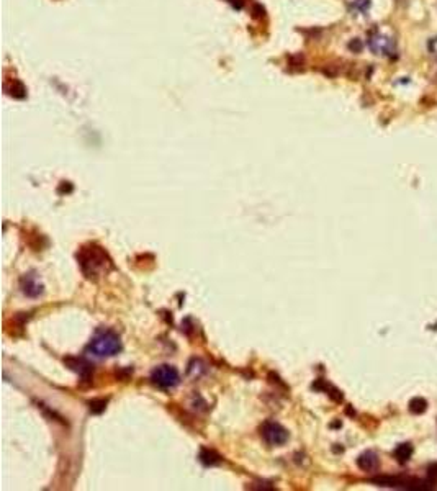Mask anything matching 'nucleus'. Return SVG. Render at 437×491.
<instances>
[{
    "label": "nucleus",
    "instance_id": "nucleus-5",
    "mask_svg": "<svg viewBox=\"0 0 437 491\" xmlns=\"http://www.w3.org/2000/svg\"><path fill=\"white\" fill-rule=\"evenodd\" d=\"M369 48L375 54H385V56H395L396 53V45L391 38L385 36L383 33L378 30L372 31L369 34Z\"/></svg>",
    "mask_w": 437,
    "mask_h": 491
},
{
    "label": "nucleus",
    "instance_id": "nucleus-11",
    "mask_svg": "<svg viewBox=\"0 0 437 491\" xmlns=\"http://www.w3.org/2000/svg\"><path fill=\"white\" fill-rule=\"evenodd\" d=\"M350 5H352L354 10L365 13L370 7V0H350Z\"/></svg>",
    "mask_w": 437,
    "mask_h": 491
},
{
    "label": "nucleus",
    "instance_id": "nucleus-10",
    "mask_svg": "<svg viewBox=\"0 0 437 491\" xmlns=\"http://www.w3.org/2000/svg\"><path fill=\"white\" fill-rule=\"evenodd\" d=\"M200 459H202V462H203V464H206V465H213V464H218V462H220V457L216 454L211 452V450H206V449L202 452Z\"/></svg>",
    "mask_w": 437,
    "mask_h": 491
},
{
    "label": "nucleus",
    "instance_id": "nucleus-14",
    "mask_svg": "<svg viewBox=\"0 0 437 491\" xmlns=\"http://www.w3.org/2000/svg\"><path fill=\"white\" fill-rule=\"evenodd\" d=\"M349 48L350 49H352V51H360V49H362V43H360V40H354L352 43H349Z\"/></svg>",
    "mask_w": 437,
    "mask_h": 491
},
{
    "label": "nucleus",
    "instance_id": "nucleus-2",
    "mask_svg": "<svg viewBox=\"0 0 437 491\" xmlns=\"http://www.w3.org/2000/svg\"><path fill=\"white\" fill-rule=\"evenodd\" d=\"M87 351L95 355V357H112L117 355L121 351V341L117 332L110 329L98 331L94 337H92Z\"/></svg>",
    "mask_w": 437,
    "mask_h": 491
},
{
    "label": "nucleus",
    "instance_id": "nucleus-9",
    "mask_svg": "<svg viewBox=\"0 0 437 491\" xmlns=\"http://www.w3.org/2000/svg\"><path fill=\"white\" fill-rule=\"evenodd\" d=\"M427 409V401L424 398H413L410 401V411L414 412V414H421V412H424Z\"/></svg>",
    "mask_w": 437,
    "mask_h": 491
},
{
    "label": "nucleus",
    "instance_id": "nucleus-3",
    "mask_svg": "<svg viewBox=\"0 0 437 491\" xmlns=\"http://www.w3.org/2000/svg\"><path fill=\"white\" fill-rule=\"evenodd\" d=\"M151 380L154 385L159 388H174L178 385V382H180V375H178V370L175 367L159 365L153 370Z\"/></svg>",
    "mask_w": 437,
    "mask_h": 491
},
{
    "label": "nucleus",
    "instance_id": "nucleus-1",
    "mask_svg": "<svg viewBox=\"0 0 437 491\" xmlns=\"http://www.w3.org/2000/svg\"><path fill=\"white\" fill-rule=\"evenodd\" d=\"M110 259L105 254V251L98 246H89L84 247L81 254H79V264H81L82 272L89 277V279H95L100 272H106V269L110 267Z\"/></svg>",
    "mask_w": 437,
    "mask_h": 491
},
{
    "label": "nucleus",
    "instance_id": "nucleus-15",
    "mask_svg": "<svg viewBox=\"0 0 437 491\" xmlns=\"http://www.w3.org/2000/svg\"><path fill=\"white\" fill-rule=\"evenodd\" d=\"M229 2H231V4H233V2H234V0H229Z\"/></svg>",
    "mask_w": 437,
    "mask_h": 491
},
{
    "label": "nucleus",
    "instance_id": "nucleus-12",
    "mask_svg": "<svg viewBox=\"0 0 437 491\" xmlns=\"http://www.w3.org/2000/svg\"><path fill=\"white\" fill-rule=\"evenodd\" d=\"M105 400H100V401H90V411L92 412H102L105 409Z\"/></svg>",
    "mask_w": 437,
    "mask_h": 491
},
{
    "label": "nucleus",
    "instance_id": "nucleus-4",
    "mask_svg": "<svg viewBox=\"0 0 437 491\" xmlns=\"http://www.w3.org/2000/svg\"><path fill=\"white\" fill-rule=\"evenodd\" d=\"M261 436L270 447H280L288 440V432H286V429L275 421L264 423L261 428Z\"/></svg>",
    "mask_w": 437,
    "mask_h": 491
},
{
    "label": "nucleus",
    "instance_id": "nucleus-7",
    "mask_svg": "<svg viewBox=\"0 0 437 491\" xmlns=\"http://www.w3.org/2000/svg\"><path fill=\"white\" fill-rule=\"evenodd\" d=\"M23 291L28 295V296H38L41 291H43V287H41V283L34 279L33 275H28L23 279Z\"/></svg>",
    "mask_w": 437,
    "mask_h": 491
},
{
    "label": "nucleus",
    "instance_id": "nucleus-8",
    "mask_svg": "<svg viewBox=\"0 0 437 491\" xmlns=\"http://www.w3.org/2000/svg\"><path fill=\"white\" fill-rule=\"evenodd\" d=\"M411 455H413L411 444H401L395 449V457L398 459L399 464H405V462H408L411 459Z\"/></svg>",
    "mask_w": 437,
    "mask_h": 491
},
{
    "label": "nucleus",
    "instance_id": "nucleus-6",
    "mask_svg": "<svg viewBox=\"0 0 437 491\" xmlns=\"http://www.w3.org/2000/svg\"><path fill=\"white\" fill-rule=\"evenodd\" d=\"M357 465L363 472H374L378 467V459L374 452H363L359 459H357Z\"/></svg>",
    "mask_w": 437,
    "mask_h": 491
},
{
    "label": "nucleus",
    "instance_id": "nucleus-13",
    "mask_svg": "<svg viewBox=\"0 0 437 491\" xmlns=\"http://www.w3.org/2000/svg\"><path fill=\"white\" fill-rule=\"evenodd\" d=\"M427 476H429V480H437V465H431L429 467V470H427Z\"/></svg>",
    "mask_w": 437,
    "mask_h": 491
}]
</instances>
